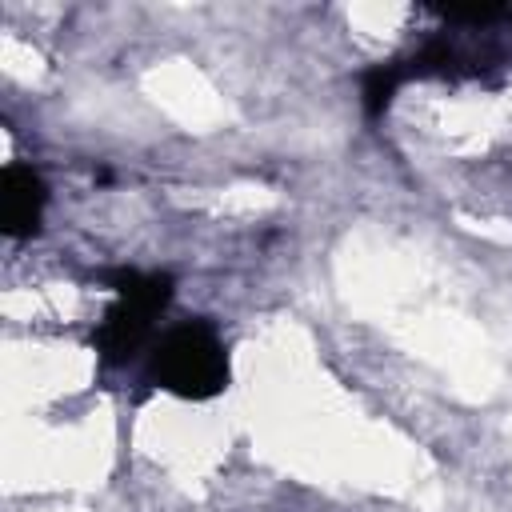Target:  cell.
<instances>
[{
    "instance_id": "obj_1",
    "label": "cell",
    "mask_w": 512,
    "mask_h": 512,
    "mask_svg": "<svg viewBox=\"0 0 512 512\" xmlns=\"http://www.w3.org/2000/svg\"><path fill=\"white\" fill-rule=\"evenodd\" d=\"M148 376L156 388L180 400H212L228 388V352L208 320L168 328L148 352Z\"/></svg>"
},
{
    "instance_id": "obj_4",
    "label": "cell",
    "mask_w": 512,
    "mask_h": 512,
    "mask_svg": "<svg viewBox=\"0 0 512 512\" xmlns=\"http://www.w3.org/2000/svg\"><path fill=\"white\" fill-rule=\"evenodd\" d=\"M404 80H408V68H404V64H376L372 72H364V88H360L364 112H368L372 120H380Z\"/></svg>"
},
{
    "instance_id": "obj_3",
    "label": "cell",
    "mask_w": 512,
    "mask_h": 512,
    "mask_svg": "<svg viewBox=\"0 0 512 512\" xmlns=\"http://www.w3.org/2000/svg\"><path fill=\"white\" fill-rule=\"evenodd\" d=\"M44 204H48V188H44L40 172H32L28 164H8L0 172V228H4V236L24 240V236L40 232Z\"/></svg>"
},
{
    "instance_id": "obj_2",
    "label": "cell",
    "mask_w": 512,
    "mask_h": 512,
    "mask_svg": "<svg viewBox=\"0 0 512 512\" xmlns=\"http://www.w3.org/2000/svg\"><path fill=\"white\" fill-rule=\"evenodd\" d=\"M108 288L116 292V300L96 328V352L104 364H128L152 340V324L172 300V276L116 268L108 272Z\"/></svg>"
}]
</instances>
